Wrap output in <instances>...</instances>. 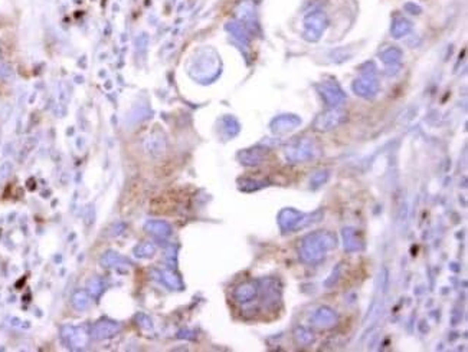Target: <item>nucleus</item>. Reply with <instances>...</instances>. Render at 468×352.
I'll use <instances>...</instances> for the list:
<instances>
[{
	"instance_id": "f257e3e1",
	"label": "nucleus",
	"mask_w": 468,
	"mask_h": 352,
	"mask_svg": "<svg viewBox=\"0 0 468 352\" xmlns=\"http://www.w3.org/2000/svg\"><path fill=\"white\" fill-rule=\"evenodd\" d=\"M118 330L114 323H98L94 330V334L98 338H107L114 335L115 331Z\"/></svg>"
}]
</instances>
